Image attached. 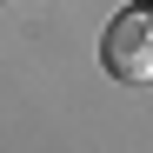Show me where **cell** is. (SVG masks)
<instances>
[{
    "instance_id": "cell-2",
    "label": "cell",
    "mask_w": 153,
    "mask_h": 153,
    "mask_svg": "<svg viewBox=\"0 0 153 153\" xmlns=\"http://www.w3.org/2000/svg\"><path fill=\"white\" fill-rule=\"evenodd\" d=\"M140 7H153V0H140Z\"/></svg>"
},
{
    "instance_id": "cell-1",
    "label": "cell",
    "mask_w": 153,
    "mask_h": 153,
    "mask_svg": "<svg viewBox=\"0 0 153 153\" xmlns=\"http://www.w3.org/2000/svg\"><path fill=\"white\" fill-rule=\"evenodd\" d=\"M100 60H107V73L113 80H153V7H126V13H113V27L100 33Z\"/></svg>"
}]
</instances>
